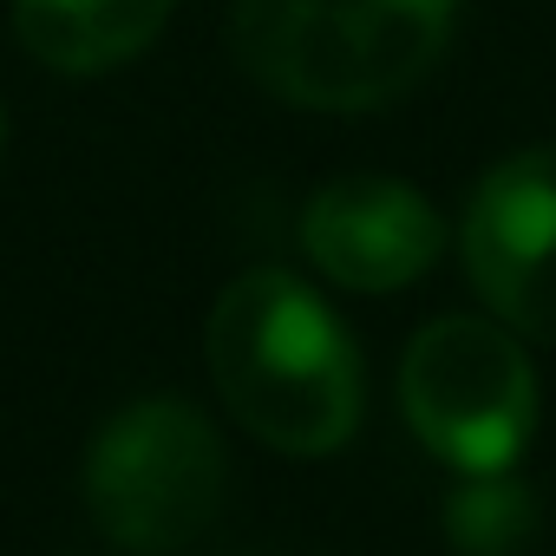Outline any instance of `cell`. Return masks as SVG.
<instances>
[{"instance_id": "obj_5", "label": "cell", "mask_w": 556, "mask_h": 556, "mask_svg": "<svg viewBox=\"0 0 556 556\" xmlns=\"http://www.w3.org/2000/svg\"><path fill=\"white\" fill-rule=\"evenodd\" d=\"M458 249L484 308L510 334L556 348V144L504 157L471 190Z\"/></svg>"}, {"instance_id": "obj_1", "label": "cell", "mask_w": 556, "mask_h": 556, "mask_svg": "<svg viewBox=\"0 0 556 556\" xmlns=\"http://www.w3.org/2000/svg\"><path fill=\"white\" fill-rule=\"evenodd\" d=\"M210 374L223 406L275 452L328 458L361 426V354L328 302L282 268H249L210 308Z\"/></svg>"}, {"instance_id": "obj_4", "label": "cell", "mask_w": 556, "mask_h": 556, "mask_svg": "<svg viewBox=\"0 0 556 556\" xmlns=\"http://www.w3.org/2000/svg\"><path fill=\"white\" fill-rule=\"evenodd\" d=\"M400 400L419 445L465 478H504L536 432V367L504 321L478 315H445L413 334Z\"/></svg>"}, {"instance_id": "obj_8", "label": "cell", "mask_w": 556, "mask_h": 556, "mask_svg": "<svg viewBox=\"0 0 556 556\" xmlns=\"http://www.w3.org/2000/svg\"><path fill=\"white\" fill-rule=\"evenodd\" d=\"M530 530V504L510 491V484H478L452 504V536L471 549V556H510L517 536Z\"/></svg>"}, {"instance_id": "obj_6", "label": "cell", "mask_w": 556, "mask_h": 556, "mask_svg": "<svg viewBox=\"0 0 556 556\" xmlns=\"http://www.w3.org/2000/svg\"><path fill=\"white\" fill-rule=\"evenodd\" d=\"M302 249L328 282L393 295L445 255V216L400 177H334L302 210Z\"/></svg>"}, {"instance_id": "obj_7", "label": "cell", "mask_w": 556, "mask_h": 556, "mask_svg": "<svg viewBox=\"0 0 556 556\" xmlns=\"http://www.w3.org/2000/svg\"><path fill=\"white\" fill-rule=\"evenodd\" d=\"M170 21V0H14L21 47L73 79L138 60Z\"/></svg>"}, {"instance_id": "obj_2", "label": "cell", "mask_w": 556, "mask_h": 556, "mask_svg": "<svg viewBox=\"0 0 556 556\" xmlns=\"http://www.w3.org/2000/svg\"><path fill=\"white\" fill-rule=\"evenodd\" d=\"M458 21V0H236V66L308 112H374L413 92Z\"/></svg>"}, {"instance_id": "obj_3", "label": "cell", "mask_w": 556, "mask_h": 556, "mask_svg": "<svg viewBox=\"0 0 556 556\" xmlns=\"http://www.w3.org/2000/svg\"><path fill=\"white\" fill-rule=\"evenodd\" d=\"M223 439L190 400H138L112 413L86 452V510L118 549L138 556L197 543L223 510Z\"/></svg>"}]
</instances>
